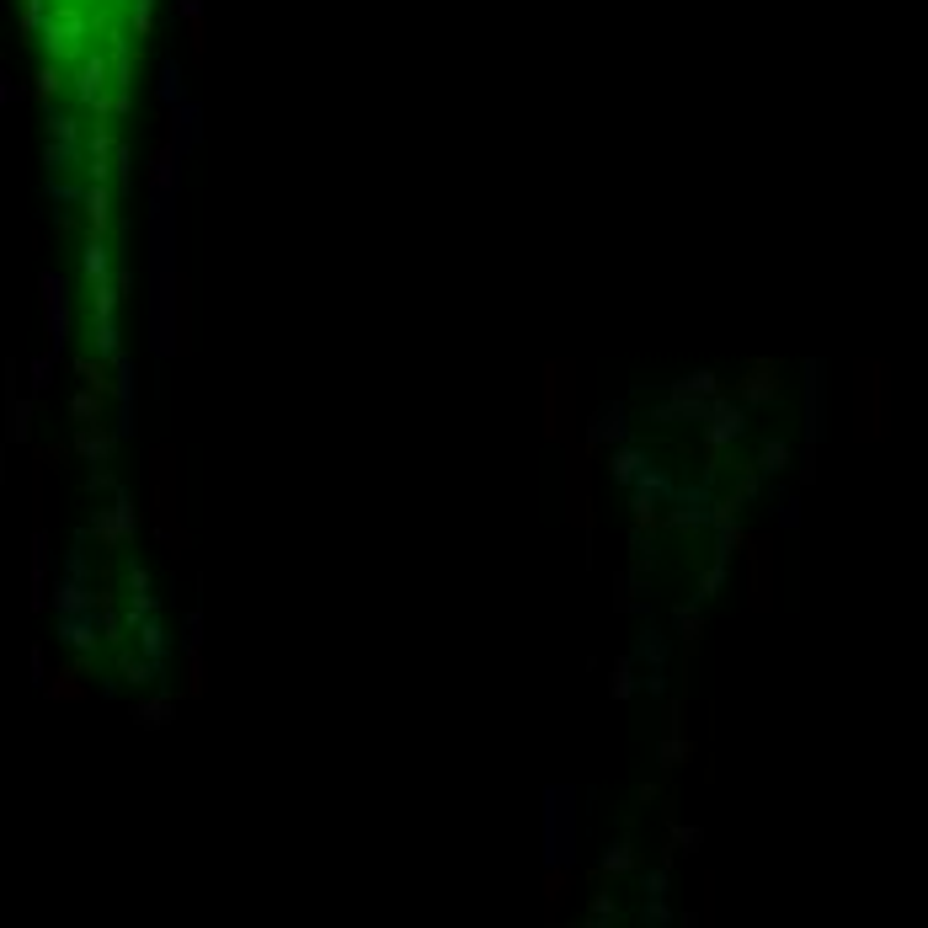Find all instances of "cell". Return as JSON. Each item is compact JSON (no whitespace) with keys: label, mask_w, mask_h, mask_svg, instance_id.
Wrapping results in <instances>:
<instances>
[{"label":"cell","mask_w":928,"mask_h":928,"mask_svg":"<svg viewBox=\"0 0 928 928\" xmlns=\"http://www.w3.org/2000/svg\"><path fill=\"white\" fill-rule=\"evenodd\" d=\"M886 427V374H880V363L859 368V432H875Z\"/></svg>","instance_id":"cell-1"}]
</instances>
